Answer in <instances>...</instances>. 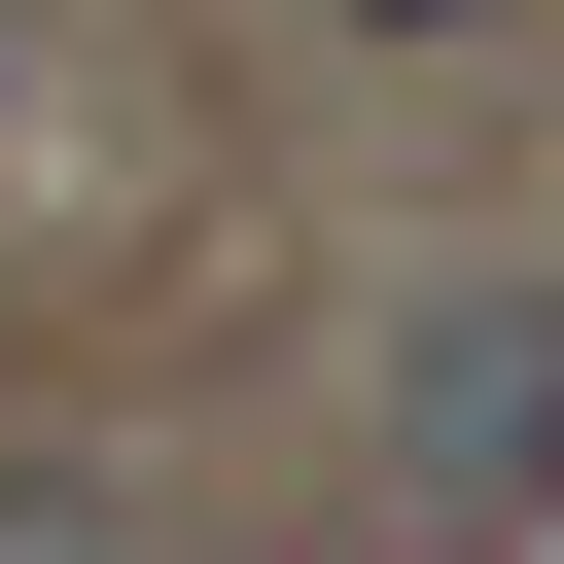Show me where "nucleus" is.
<instances>
[{"label":"nucleus","instance_id":"f03ea898","mask_svg":"<svg viewBox=\"0 0 564 564\" xmlns=\"http://www.w3.org/2000/svg\"><path fill=\"white\" fill-rule=\"evenodd\" d=\"M388 35H458V0H388Z\"/></svg>","mask_w":564,"mask_h":564},{"label":"nucleus","instance_id":"f257e3e1","mask_svg":"<svg viewBox=\"0 0 564 564\" xmlns=\"http://www.w3.org/2000/svg\"><path fill=\"white\" fill-rule=\"evenodd\" d=\"M388 494H423V529H529V494H564V317H529V282H458V317L388 352Z\"/></svg>","mask_w":564,"mask_h":564}]
</instances>
